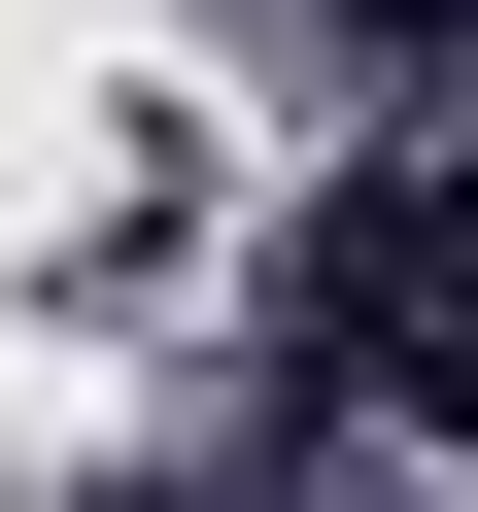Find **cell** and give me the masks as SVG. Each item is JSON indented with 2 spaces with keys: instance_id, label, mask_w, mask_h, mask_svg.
<instances>
[{
  "instance_id": "6da1fadb",
  "label": "cell",
  "mask_w": 478,
  "mask_h": 512,
  "mask_svg": "<svg viewBox=\"0 0 478 512\" xmlns=\"http://www.w3.org/2000/svg\"><path fill=\"white\" fill-rule=\"evenodd\" d=\"M308 308H342V376H410V410H478V171H376Z\"/></svg>"
}]
</instances>
